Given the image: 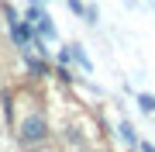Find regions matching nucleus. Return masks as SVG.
Returning <instances> with one entry per match:
<instances>
[{"instance_id": "423d86ee", "label": "nucleus", "mask_w": 155, "mask_h": 152, "mask_svg": "<svg viewBox=\"0 0 155 152\" xmlns=\"http://www.w3.org/2000/svg\"><path fill=\"white\" fill-rule=\"evenodd\" d=\"M138 107H141L145 114H155V93H141L138 97Z\"/></svg>"}, {"instance_id": "7ed1b4c3", "label": "nucleus", "mask_w": 155, "mask_h": 152, "mask_svg": "<svg viewBox=\"0 0 155 152\" xmlns=\"http://www.w3.org/2000/svg\"><path fill=\"white\" fill-rule=\"evenodd\" d=\"M7 14H11V35L17 38V45H21V49H28V24L17 21V14H14V11H7Z\"/></svg>"}, {"instance_id": "0eeeda50", "label": "nucleus", "mask_w": 155, "mask_h": 152, "mask_svg": "<svg viewBox=\"0 0 155 152\" xmlns=\"http://www.w3.org/2000/svg\"><path fill=\"white\" fill-rule=\"evenodd\" d=\"M141 152H155V145L152 142H141Z\"/></svg>"}, {"instance_id": "39448f33", "label": "nucleus", "mask_w": 155, "mask_h": 152, "mask_svg": "<svg viewBox=\"0 0 155 152\" xmlns=\"http://www.w3.org/2000/svg\"><path fill=\"white\" fill-rule=\"evenodd\" d=\"M69 59H76L83 69H90V59L83 56V45H69Z\"/></svg>"}, {"instance_id": "f03ea898", "label": "nucleus", "mask_w": 155, "mask_h": 152, "mask_svg": "<svg viewBox=\"0 0 155 152\" xmlns=\"http://www.w3.org/2000/svg\"><path fill=\"white\" fill-rule=\"evenodd\" d=\"M28 17H31V24H35V31H38L41 38H55V24H52V17L45 14V11L38 14V7H31V14H28Z\"/></svg>"}, {"instance_id": "20e7f679", "label": "nucleus", "mask_w": 155, "mask_h": 152, "mask_svg": "<svg viewBox=\"0 0 155 152\" xmlns=\"http://www.w3.org/2000/svg\"><path fill=\"white\" fill-rule=\"evenodd\" d=\"M117 135H121V142H127V145H138V138H134V128H131L127 121L117 124Z\"/></svg>"}, {"instance_id": "f257e3e1", "label": "nucleus", "mask_w": 155, "mask_h": 152, "mask_svg": "<svg viewBox=\"0 0 155 152\" xmlns=\"http://www.w3.org/2000/svg\"><path fill=\"white\" fill-rule=\"evenodd\" d=\"M45 135H48V124H45L41 114H28V118L21 121V142L24 145H41Z\"/></svg>"}]
</instances>
